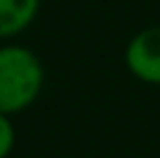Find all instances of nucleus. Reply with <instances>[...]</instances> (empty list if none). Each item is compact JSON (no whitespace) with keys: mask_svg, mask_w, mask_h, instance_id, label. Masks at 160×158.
Instances as JSON below:
<instances>
[{"mask_svg":"<svg viewBox=\"0 0 160 158\" xmlns=\"http://www.w3.org/2000/svg\"><path fill=\"white\" fill-rule=\"evenodd\" d=\"M123 61L128 72L142 84L160 86V23L142 28L125 44Z\"/></svg>","mask_w":160,"mask_h":158,"instance_id":"nucleus-2","label":"nucleus"},{"mask_svg":"<svg viewBox=\"0 0 160 158\" xmlns=\"http://www.w3.org/2000/svg\"><path fill=\"white\" fill-rule=\"evenodd\" d=\"M42 0H0V40L26 33L40 14Z\"/></svg>","mask_w":160,"mask_h":158,"instance_id":"nucleus-3","label":"nucleus"},{"mask_svg":"<svg viewBox=\"0 0 160 158\" xmlns=\"http://www.w3.org/2000/svg\"><path fill=\"white\" fill-rule=\"evenodd\" d=\"M16 144V128L12 116L0 112V158H7Z\"/></svg>","mask_w":160,"mask_h":158,"instance_id":"nucleus-4","label":"nucleus"},{"mask_svg":"<svg viewBox=\"0 0 160 158\" xmlns=\"http://www.w3.org/2000/svg\"><path fill=\"white\" fill-rule=\"evenodd\" d=\"M44 65L32 49L23 44L0 47V112L14 114L28 110L44 89Z\"/></svg>","mask_w":160,"mask_h":158,"instance_id":"nucleus-1","label":"nucleus"}]
</instances>
